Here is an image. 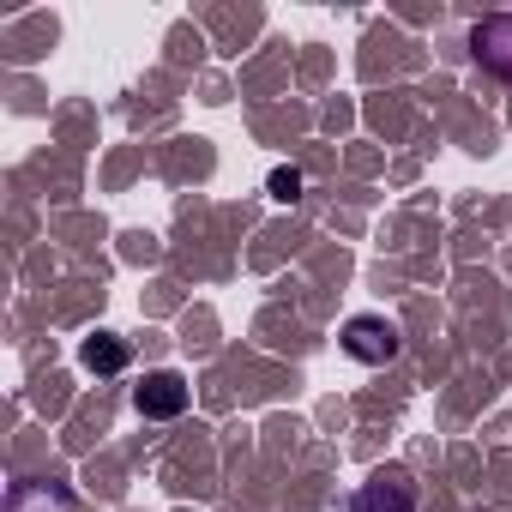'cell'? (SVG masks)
Here are the masks:
<instances>
[{"label": "cell", "mask_w": 512, "mask_h": 512, "mask_svg": "<svg viewBox=\"0 0 512 512\" xmlns=\"http://www.w3.org/2000/svg\"><path fill=\"white\" fill-rule=\"evenodd\" d=\"M272 193L278 199H302V175L296 169H272Z\"/></svg>", "instance_id": "obj_5"}, {"label": "cell", "mask_w": 512, "mask_h": 512, "mask_svg": "<svg viewBox=\"0 0 512 512\" xmlns=\"http://www.w3.org/2000/svg\"><path fill=\"white\" fill-rule=\"evenodd\" d=\"M416 506V494H410V482H368L362 494H356V506L350 512H410Z\"/></svg>", "instance_id": "obj_3"}, {"label": "cell", "mask_w": 512, "mask_h": 512, "mask_svg": "<svg viewBox=\"0 0 512 512\" xmlns=\"http://www.w3.org/2000/svg\"><path fill=\"white\" fill-rule=\"evenodd\" d=\"M79 362H85L91 374H121V368H127V344H121V338H109V332H97V338H85Z\"/></svg>", "instance_id": "obj_4"}, {"label": "cell", "mask_w": 512, "mask_h": 512, "mask_svg": "<svg viewBox=\"0 0 512 512\" xmlns=\"http://www.w3.org/2000/svg\"><path fill=\"white\" fill-rule=\"evenodd\" d=\"M344 356L362 362V368H386V362L398 356V326L380 320V314H356V320L344 326Z\"/></svg>", "instance_id": "obj_1"}, {"label": "cell", "mask_w": 512, "mask_h": 512, "mask_svg": "<svg viewBox=\"0 0 512 512\" xmlns=\"http://www.w3.org/2000/svg\"><path fill=\"white\" fill-rule=\"evenodd\" d=\"M139 410H145V416H181V410H187V380H181L175 368L145 374V386H139Z\"/></svg>", "instance_id": "obj_2"}]
</instances>
